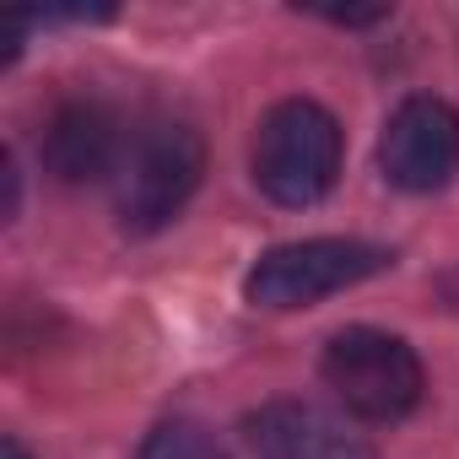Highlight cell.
Listing matches in <instances>:
<instances>
[{"instance_id":"cell-1","label":"cell","mask_w":459,"mask_h":459,"mask_svg":"<svg viewBox=\"0 0 459 459\" xmlns=\"http://www.w3.org/2000/svg\"><path fill=\"white\" fill-rule=\"evenodd\" d=\"M341 119L314 98H281L255 130V184L287 211L319 205L341 178Z\"/></svg>"},{"instance_id":"cell-2","label":"cell","mask_w":459,"mask_h":459,"mask_svg":"<svg viewBox=\"0 0 459 459\" xmlns=\"http://www.w3.org/2000/svg\"><path fill=\"white\" fill-rule=\"evenodd\" d=\"M319 373L357 421H405L427 394V373L411 341L373 325L335 330L319 357Z\"/></svg>"},{"instance_id":"cell-3","label":"cell","mask_w":459,"mask_h":459,"mask_svg":"<svg viewBox=\"0 0 459 459\" xmlns=\"http://www.w3.org/2000/svg\"><path fill=\"white\" fill-rule=\"evenodd\" d=\"M389 265H394V255L368 238H298V244H276L271 255H260V265L244 281V298L255 308L292 314V308H314L368 276H384Z\"/></svg>"},{"instance_id":"cell-4","label":"cell","mask_w":459,"mask_h":459,"mask_svg":"<svg viewBox=\"0 0 459 459\" xmlns=\"http://www.w3.org/2000/svg\"><path fill=\"white\" fill-rule=\"evenodd\" d=\"M205 173V141L184 119H152L130 135L125 168H119V221L130 233H157L168 227Z\"/></svg>"},{"instance_id":"cell-5","label":"cell","mask_w":459,"mask_h":459,"mask_svg":"<svg viewBox=\"0 0 459 459\" xmlns=\"http://www.w3.org/2000/svg\"><path fill=\"white\" fill-rule=\"evenodd\" d=\"M378 168L405 195H432V189L454 184V173H459V114H454V103H443L432 92L405 98L384 119Z\"/></svg>"},{"instance_id":"cell-6","label":"cell","mask_w":459,"mask_h":459,"mask_svg":"<svg viewBox=\"0 0 459 459\" xmlns=\"http://www.w3.org/2000/svg\"><path fill=\"white\" fill-rule=\"evenodd\" d=\"M125 152H130V135H125L119 114L98 98L60 103L44 130V168L60 184H98L125 168Z\"/></svg>"},{"instance_id":"cell-7","label":"cell","mask_w":459,"mask_h":459,"mask_svg":"<svg viewBox=\"0 0 459 459\" xmlns=\"http://www.w3.org/2000/svg\"><path fill=\"white\" fill-rule=\"evenodd\" d=\"M255 459H373V448L325 405L308 400H271L249 416Z\"/></svg>"},{"instance_id":"cell-8","label":"cell","mask_w":459,"mask_h":459,"mask_svg":"<svg viewBox=\"0 0 459 459\" xmlns=\"http://www.w3.org/2000/svg\"><path fill=\"white\" fill-rule=\"evenodd\" d=\"M135 459H227V454H221V443L200 421H162V427L146 432Z\"/></svg>"},{"instance_id":"cell-9","label":"cell","mask_w":459,"mask_h":459,"mask_svg":"<svg viewBox=\"0 0 459 459\" xmlns=\"http://www.w3.org/2000/svg\"><path fill=\"white\" fill-rule=\"evenodd\" d=\"M0 459H33V454H28L17 437H6V443H0Z\"/></svg>"}]
</instances>
